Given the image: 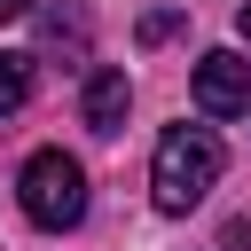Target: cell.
<instances>
[{
    "label": "cell",
    "instance_id": "cell-1",
    "mask_svg": "<svg viewBox=\"0 0 251 251\" xmlns=\"http://www.w3.org/2000/svg\"><path fill=\"white\" fill-rule=\"evenodd\" d=\"M212 188H220V141H212V126H165V141L149 157L157 212H196Z\"/></svg>",
    "mask_w": 251,
    "mask_h": 251
},
{
    "label": "cell",
    "instance_id": "cell-2",
    "mask_svg": "<svg viewBox=\"0 0 251 251\" xmlns=\"http://www.w3.org/2000/svg\"><path fill=\"white\" fill-rule=\"evenodd\" d=\"M16 196H24L31 227H78L86 220V165L63 157V149H39L24 165V180H16Z\"/></svg>",
    "mask_w": 251,
    "mask_h": 251
},
{
    "label": "cell",
    "instance_id": "cell-3",
    "mask_svg": "<svg viewBox=\"0 0 251 251\" xmlns=\"http://www.w3.org/2000/svg\"><path fill=\"white\" fill-rule=\"evenodd\" d=\"M196 110H212V118H243V110H251V55L212 47V55L196 63Z\"/></svg>",
    "mask_w": 251,
    "mask_h": 251
},
{
    "label": "cell",
    "instance_id": "cell-4",
    "mask_svg": "<svg viewBox=\"0 0 251 251\" xmlns=\"http://www.w3.org/2000/svg\"><path fill=\"white\" fill-rule=\"evenodd\" d=\"M78 110H86L94 133H118V126H126V71H94L86 94H78Z\"/></svg>",
    "mask_w": 251,
    "mask_h": 251
},
{
    "label": "cell",
    "instance_id": "cell-5",
    "mask_svg": "<svg viewBox=\"0 0 251 251\" xmlns=\"http://www.w3.org/2000/svg\"><path fill=\"white\" fill-rule=\"evenodd\" d=\"M24 94H31V55H8L0 47V118L24 110Z\"/></svg>",
    "mask_w": 251,
    "mask_h": 251
},
{
    "label": "cell",
    "instance_id": "cell-6",
    "mask_svg": "<svg viewBox=\"0 0 251 251\" xmlns=\"http://www.w3.org/2000/svg\"><path fill=\"white\" fill-rule=\"evenodd\" d=\"M39 31H47V47H86V16H78V8H55Z\"/></svg>",
    "mask_w": 251,
    "mask_h": 251
},
{
    "label": "cell",
    "instance_id": "cell-7",
    "mask_svg": "<svg viewBox=\"0 0 251 251\" xmlns=\"http://www.w3.org/2000/svg\"><path fill=\"white\" fill-rule=\"evenodd\" d=\"M180 31V8H149L141 16V47H157V39H173Z\"/></svg>",
    "mask_w": 251,
    "mask_h": 251
},
{
    "label": "cell",
    "instance_id": "cell-8",
    "mask_svg": "<svg viewBox=\"0 0 251 251\" xmlns=\"http://www.w3.org/2000/svg\"><path fill=\"white\" fill-rule=\"evenodd\" d=\"M16 16H31V0H0V24H16Z\"/></svg>",
    "mask_w": 251,
    "mask_h": 251
},
{
    "label": "cell",
    "instance_id": "cell-9",
    "mask_svg": "<svg viewBox=\"0 0 251 251\" xmlns=\"http://www.w3.org/2000/svg\"><path fill=\"white\" fill-rule=\"evenodd\" d=\"M235 31H243V39H251V0H243V8H235Z\"/></svg>",
    "mask_w": 251,
    "mask_h": 251
}]
</instances>
